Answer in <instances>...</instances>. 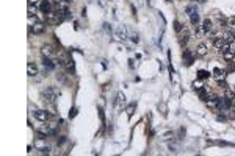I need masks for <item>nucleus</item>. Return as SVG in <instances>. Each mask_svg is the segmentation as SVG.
I'll return each instance as SVG.
<instances>
[{
  "instance_id": "17",
  "label": "nucleus",
  "mask_w": 235,
  "mask_h": 156,
  "mask_svg": "<svg viewBox=\"0 0 235 156\" xmlns=\"http://www.w3.org/2000/svg\"><path fill=\"white\" fill-rule=\"evenodd\" d=\"M190 20H191V25L194 28L199 27V13H194V14H190Z\"/></svg>"
},
{
  "instance_id": "4",
  "label": "nucleus",
  "mask_w": 235,
  "mask_h": 156,
  "mask_svg": "<svg viewBox=\"0 0 235 156\" xmlns=\"http://www.w3.org/2000/svg\"><path fill=\"white\" fill-rule=\"evenodd\" d=\"M33 116H35V119L41 120V122H47L50 119V113L46 109H36V111H33Z\"/></svg>"
},
{
  "instance_id": "25",
  "label": "nucleus",
  "mask_w": 235,
  "mask_h": 156,
  "mask_svg": "<svg viewBox=\"0 0 235 156\" xmlns=\"http://www.w3.org/2000/svg\"><path fill=\"white\" fill-rule=\"evenodd\" d=\"M185 11H187V14L190 16V14H194V13H198V8H196L194 5H190V6H187V8H185Z\"/></svg>"
},
{
  "instance_id": "31",
  "label": "nucleus",
  "mask_w": 235,
  "mask_h": 156,
  "mask_svg": "<svg viewBox=\"0 0 235 156\" xmlns=\"http://www.w3.org/2000/svg\"><path fill=\"white\" fill-rule=\"evenodd\" d=\"M66 142V137L64 136H60V139H58V145H61V144H64Z\"/></svg>"
},
{
  "instance_id": "2",
  "label": "nucleus",
  "mask_w": 235,
  "mask_h": 156,
  "mask_svg": "<svg viewBox=\"0 0 235 156\" xmlns=\"http://www.w3.org/2000/svg\"><path fill=\"white\" fill-rule=\"evenodd\" d=\"M63 20H66L64 19V16L61 14V13H49V14H46V24L47 25H52V27H57V25H60Z\"/></svg>"
},
{
  "instance_id": "38",
  "label": "nucleus",
  "mask_w": 235,
  "mask_h": 156,
  "mask_svg": "<svg viewBox=\"0 0 235 156\" xmlns=\"http://www.w3.org/2000/svg\"><path fill=\"white\" fill-rule=\"evenodd\" d=\"M166 2H172V0H166Z\"/></svg>"
},
{
  "instance_id": "24",
  "label": "nucleus",
  "mask_w": 235,
  "mask_h": 156,
  "mask_svg": "<svg viewBox=\"0 0 235 156\" xmlns=\"http://www.w3.org/2000/svg\"><path fill=\"white\" fill-rule=\"evenodd\" d=\"M229 50H231V42H224L223 46L220 47V52L221 53H226V52H229Z\"/></svg>"
},
{
  "instance_id": "20",
  "label": "nucleus",
  "mask_w": 235,
  "mask_h": 156,
  "mask_svg": "<svg viewBox=\"0 0 235 156\" xmlns=\"http://www.w3.org/2000/svg\"><path fill=\"white\" fill-rule=\"evenodd\" d=\"M116 38L119 39V41L125 39V28H124V27H119V28L116 30Z\"/></svg>"
},
{
  "instance_id": "27",
  "label": "nucleus",
  "mask_w": 235,
  "mask_h": 156,
  "mask_svg": "<svg viewBox=\"0 0 235 156\" xmlns=\"http://www.w3.org/2000/svg\"><path fill=\"white\" fill-rule=\"evenodd\" d=\"M234 70H235V61H231L229 66H227V69H226V72H227V74H231V72H234Z\"/></svg>"
},
{
  "instance_id": "7",
  "label": "nucleus",
  "mask_w": 235,
  "mask_h": 156,
  "mask_svg": "<svg viewBox=\"0 0 235 156\" xmlns=\"http://www.w3.org/2000/svg\"><path fill=\"white\" fill-rule=\"evenodd\" d=\"M39 9H41V13H44V14L52 13V2H50V0H41Z\"/></svg>"
},
{
  "instance_id": "35",
  "label": "nucleus",
  "mask_w": 235,
  "mask_h": 156,
  "mask_svg": "<svg viewBox=\"0 0 235 156\" xmlns=\"http://www.w3.org/2000/svg\"><path fill=\"white\" fill-rule=\"evenodd\" d=\"M33 3H36V0H28V5H33Z\"/></svg>"
},
{
  "instance_id": "23",
  "label": "nucleus",
  "mask_w": 235,
  "mask_h": 156,
  "mask_svg": "<svg viewBox=\"0 0 235 156\" xmlns=\"http://www.w3.org/2000/svg\"><path fill=\"white\" fill-rule=\"evenodd\" d=\"M135 108H136V105H135V103H132V105H129V106H127V109H125V113H127V116H129V117H132V116H133V111H135Z\"/></svg>"
},
{
  "instance_id": "37",
  "label": "nucleus",
  "mask_w": 235,
  "mask_h": 156,
  "mask_svg": "<svg viewBox=\"0 0 235 156\" xmlns=\"http://www.w3.org/2000/svg\"><path fill=\"white\" fill-rule=\"evenodd\" d=\"M199 2H205V0H199Z\"/></svg>"
},
{
  "instance_id": "26",
  "label": "nucleus",
  "mask_w": 235,
  "mask_h": 156,
  "mask_svg": "<svg viewBox=\"0 0 235 156\" xmlns=\"http://www.w3.org/2000/svg\"><path fill=\"white\" fill-rule=\"evenodd\" d=\"M174 30H176L177 33H180V31H182V30H183V25H182V24H180V22H179V20H176V22H174Z\"/></svg>"
},
{
  "instance_id": "11",
  "label": "nucleus",
  "mask_w": 235,
  "mask_h": 156,
  "mask_svg": "<svg viewBox=\"0 0 235 156\" xmlns=\"http://www.w3.org/2000/svg\"><path fill=\"white\" fill-rule=\"evenodd\" d=\"M223 39H224L226 42H234V41H235V31H232V30L224 31V33H223Z\"/></svg>"
},
{
  "instance_id": "34",
  "label": "nucleus",
  "mask_w": 235,
  "mask_h": 156,
  "mask_svg": "<svg viewBox=\"0 0 235 156\" xmlns=\"http://www.w3.org/2000/svg\"><path fill=\"white\" fill-rule=\"evenodd\" d=\"M132 41H133V42H138V36H136V35H132Z\"/></svg>"
},
{
  "instance_id": "14",
  "label": "nucleus",
  "mask_w": 235,
  "mask_h": 156,
  "mask_svg": "<svg viewBox=\"0 0 235 156\" xmlns=\"http://www.w3.org/2000/svg\"><path fill=\"white\" fill-rule=\"evenodd\" d=\"M27 74H28V77H35L38 74V67L35 63H28V66H27Z\"/></svg>"
},
{
  "instance_id": "10",
  "label": "nucleus",
  "mask_w": 235,
  "mask_h": 156,
  "mask_svg": "<svg viewBox=\"0 0 235 156\" xmlns=\"http://www.w3.org/2000/svg\"><path fill=\"white\" fill-rule=\"evenodd\" d=\"M201 30H202V33H210V31L213 30V24H212V20H210V19H205L204 22H202Z\"/></svg>"
},
{
  "instance_id": "33",
  "label": "nucleus",
  "mask_w": 235,
  "mask_h": 156,
  "mask_svg": "<svg viewBox=\"0 0 235 156\" xmlns=\"http://www.w3.org/2000/svg\"><path fill=\"white\" fill-rule=\"evenodd\" d=\"M229 117H231V119H234V120H235V108H234V109L231 111V114H229Z\"/></svg>"
},
{
  "instance_id": "1",
  "label": "nucleus",
  "mask_w": 235,
  "mask_h": 156,
  "mask_svg": "<svg viewBox=\"0 0 235 156\" xmlns=\"http://www.w3.org/2000/svg\"><path fill=\"white\" fill-rule=\"evenodd\" d=\"M57 95H58V92L53 87H47V89H44V91L41 92V98H42V102H44L46 105H53L55 103Z\"/></svg>"
},
{
  "instance_id": "12",
  "label": "nucleus",
  "mask_w": 235,
  "mask_h": 156,
  "mask_svg": "<svg viewBox=\"0 0 235 156\" xmlns=\"http://www.w3.org/2000/svg\"><path fill=\"white\" fill-rule=\"evenodd\" d=\"M194 55H196V56H205V55H207V47H205V44H199V46L196 47Z\"/></svg>"
},
{
  "instance_id": "36",
  "label": "nucleus",
  "mask_w": 235,
  "mask_h": 156,
  "mask_svg": "<svg viewBox=\"0 0 235 156\" xmlns=\"http://www.w3.org/2000/svg\"><path fill=\"white\" fill-rule=\"evenodd\" d=\"M64 2H66V3H69V2H72V0H64Z\"/></svg>"
},
{
  "instance_id": "16",
  "label": "nucleus",
  "mask_w": 235,
  "mask_h": 156,
  "mask_svg": "<svg viewBox=\"0 0 235 156\" xmlns=\"http://www.w3.org/2000/svg\"><path fill=\"white\" fill-rule=\"evenodd\" d=\"M223 56H224V59L227 61V63H231V61H235V50H229V52H226V53H223Z\"/></svg>"
},
{
  "instance_id": "21",
  "label": "nucleus",
  "mask_w": 235,
  "mask_h": 156,
  "mask_svg": "<svg viewBox=\"0 0 235 156\" xmlns=\"http://www.w3.org/2000/svg\"><path fill=\"white\" fill-rule=\"evenodd\" d=\"M42 64H44V67H47V69H53V67H55V64L52 63V59L47 58V56H44V59H42Z\"/></svg>"
},
{
  "instance_id": "30",
  "label": "nucleus",
  "mask_w": 235,
  "mask_h": 156,
  "mask_svg": "<svg viewBox=\"0 0 235 156\" xmlns=\"http://www.w3.org/2000/svg\"><path fill=\"white\" fill-rule=\"evenodd\" d=\"M218 86H220L221 89H226V87H229V86L226 84V81H221V80H218Z\"/></svg>"
},
{
  "instance_id": "19",
  "label": "nucleus",
  "mask_w": 235,
  "mask_h": 156,
  "mask_svg": "<svg viewBox=\"0 0 235 156\" xmlns=\"http://www.w3.org/2000/svg\"><path fill=\"white\" fill-rule=\"evenodd\" d=\"M198 80H207V78H210V72L207 70H198Z\"/></svg>"
},
{
  "instance_id": "6",
  "label": "nucleus",
  "mask_w": 235,
  "mask_h": 156,
  "mask_svg": "<svg viewBox=\"0 0 235 156\" xmlns=\"http://www.w3.org/2000/svg\"><path fill=\"white\" fill-rule=\"evenodd\" d=\"M188 41H190V31H188L187 28H183L182 31L179 33V44H180L182 47H185Z\"/></svg>"
},
{
  "instance_id": "5",
  "label": "nucleus",
  "mask_w": 235,
  "mask_h": 156,
  "mask_svg": "<svg viewBox=\"0 0 235 156\" xmlns=\"http://www.w3.org/2000/svg\"><path fill=\"white\" fill-rule=\"evenodd\" d=\"M46 30V25L42 22H36L35 25H28V33H35V35H41L44 33Z\"/></svg>"
},
{
  "instance_id": "18",
  "label": "nucleus",
  "mask_w": 235,
  "mask_h": 156,
  "mask_svg": "<svg viewBox=\"0 0 235 156\" xmlns=\"http://www.w3.org/2000/svg\"><path fill=\"white\" fill-rule=\"evenodd\" d=\"M224 42H226V41L223 39V36H216V38H213V39H212V44H213V46H215L216 48H220Z\"/></svg>"
},
{
  "instance_id": "15",
  "label": "nucleus",
  "mask_w": 235,
  "mask_h": 156,
  "mask_svg": "<svg viewBox=\"0 0 235 156\" xmlns=\"http://www.w3.org/2000/svg\"><path fill=\"white\" fill-rule=\"evenodd\" d=\"M196 91H198V95L201 97L202 102H207V98H209V95H207V89L205 87H196Z\"/></svg>"
},
{
  "instance_id": "3",
  "label": "nucleus",
  "mask_w": 235,
  "mask_h": 156,
  "mask_svg": "<svg viewBox=\"0 0 235 156\" xmlns=\"http://www.w3.org/2000/svg\"><path fill=\"white\" fill-rule=\"evenodd\" d=\"M194 58L196 55L191 52V50H187L185 48V52L182 53V59H183V66H187V67H190V66H193L194 63Z\"/></svg>"
},
{
  "instance_id": "9",
  "label": "nucleus",
  "mask_w": 235,
  "mask_h": 156,
  "mask_svg": "<svg viewBox=\"0 0 235 156\" xmlns=\"http://www.w3.org/2000/svg\"><path fill=\"white\" fill-rule=\"evenodd\" d=\"M229 108H232V98L227 97L220 98V109H229Z\"/></svg>"
},
{
  "instance_id": "32",
  "label": "nucleus",
  "mask_w": 235,
  "mask_h": 156,
  "mask_svg": "<svg viewBox=\"0 0 235 156\" xmlns=\"http://www.w3.org/2000/svg\"><path fill=\"white\" fill-rule=\"evenodd\" d=\"M216 119L220 120V122H226V116H218Z\"/></svg>"
},
{
  "instance_id": "28",
  "label": "nucleus",
  "mask_w": 235,
  "mask_h": 156,
  "mask_svg": "<svg viewBox=\"0 0 235 156\" xmlns=\"http://www.w3.org/2000/svg\"><path fill=\"white\" fill-rule=\"evenodd\" d=\"M124 100H125L124 94H119L118 95V105H124Z\"/></svg>"
},
{
  "instance_id": "13",
  "label": "nucleus",
  "mask_w": 235,
  "mask_h": 156,
  "mask_svg": "<svg viewBox=\"0 0 235 156\" xmlns=\"http://www.w3.org/2000/svg\"><path fill=\"white\" fill-rule=\"evenodd\" d=\"M226 74H227L226 69H220V67H215V69H213V77L218 78V80L224 78V77H226Z\"/></svg>"
},
{
  "instance_id": "8",
  "label": "nucleus",
  "mask_w": 235,
  "mask_h": 156,
  "mask_svg": "<svg viewBox=\"0 0 235 156\" xmlns=\"http://www.w3.org/2000/svg\"><path fill=\"white\" fill-rule=\"evenodd\" d=\"M57 52H55V47L53 46H50V44H46V46H42V56H47V58H50V56H53Z\"/></svg>"
},
{
  "instance_id": "29",
  "label": "nucleus",
  "mask_w": 235,
  "mask_h": 156,
  "mask_svg": "<svg viewBox=\"0 0 235 156\" xmlns=\"http://www.w3.org/2000/svg\"><path fill=\"white\" fill-rule=\"evenodd\" d=\"M77 116V108H71V111H69V117L72 119V117H75Z\"/></svg>"
},
{
  "instance_id": "22",
  "label": "nucleus",
  "mask_w": 235,
  "mask_h": 156,
  "mask_svg": "<svg viewBox=\"0 0 235 156\" xmlns=\"http://www.w3.org/2000/svg\"><path fill=\"white\" fill-rule=\"evenodd\" d=\"M224 95H226L227 98H235V92L232 91L231 87H226L224 89Z\"/></svg>"
}]
</instances>
